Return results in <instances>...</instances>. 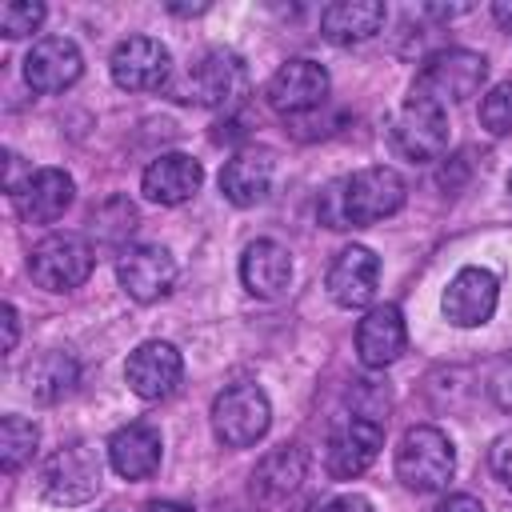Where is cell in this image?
Wrapping results in <instances>:
<instances>
[{"label":"cell","instance_id":"f1b7e54d","mask_svg":"<svg viewBox=\"0 0 512 512\" xmlns=\"http://www.w3.org/2000/svg\"><path fill=\"white\" fill-rule=\"evenodd\" d=\"M488 392H492V400H496L504 412H512V352H508L504 360H496V368H492V376H488Z\"/></svg>","mask_w":512,"mask_h":512},{"label":"cell","instance_id":"e0dca14e","mask_svg":"<svg viewBox=\"0 0 512 512\" xmlns=\"http://www.w3.org/2000/svg\"><path fill=\"white\" fill-rule=\"evenodd\" d=\"M72 196H76V184L64 168H36L12 192V204H16L24 224H52L68 212Z\"/></svg>","mask_w":512,"mask_h":512},{"label":"cell","instance_id":"d6a6232c","mask_svg":"<svg viewBox=\"0 0 512 512\" xmlns=\"http://www.w3.org/2000/svg\"><path fill=\"white\" fill-rule=\"evenodd\" d=\"M4 164H8V176H4V188H8V196H12V192H16L20 184H24V180H20V156H16L12 148H8V152H4Z\"/></svg>","mask_w":512,"mask_h":512},{"label":"cell","instance_id":"e575fe53","mask_svg":"<svg viewBox=\"0 0 512 512\" xmlns=\"http://www.w3.org/2000/svg\"><path fill=\"white\" fill-rule=\"evenodd\" d=\"M492 16H496L504 28H512V0H500V4H492Z\"/></svg>","mask_w":512,"mask_h":512},{"label":"cell","instance_id":"ba28073f","mask_svg":"<svg viewBox=\"0 0 512 512\" xmlns=\"http://www.w3.org/2000/svg\"><path fill=\"white\" fill-rule=\"evenodd\" d=\"M392 144L404 160H416V164L440 160L448 148V112L412 92L392 120Z\"/></svg>","mask_w":512,"mask_h":512},{"label":"cell","instance_id":"cb8c5ba5","mask_svg":"<svg viewBox=\"0 0 512 512\" xmlns=\"http://www.w3.org/2000/svg\"><path fill=\"white\" fill-rule=\"evenodd\" d=\"M384 24V4L380 0H336L320 12V32L332 44H360L376 36Z\"/></svg>","mask_w":512,"mask_h":512},{"label":"cell","instance_id":"2e32d148","mask_svg":"<svg viewBox=\"0 0 512 512\" xmlns=\"http://www.w3.org/2000/svg\"><path fill=\"white\" fill-rule=\"evenodd\" d=\"M80 72H84V56H80L76 40H68V36H44L24 56V80L44 96L72 88L80 80Z\"/></svg>","mask_w":512,"mask_h":512},{"label":"cell","instance_id":"603a6c76","mask_svg":"<svg viewBox=\"0 0 512 512\" xmlns=\"http://www.w3.org/2000/svg\"><path fill=\"white\" fill-rule=\"evenodd\" d=\"M304 472H308V452H304L300 444L272 448V452L256 464V472H252V496H256L260 504H280V500H288V496L300 488Z\"/></svg>","mask_w":512,"mask_h":512},{"label":"cell","instance_id":"9c48e42d","mask_svg":"<svg viewBox=\"0 0 512 512\" xmlns=\"http://www.w3.org/2000/svg\"><path fill=\"white\" fill-rule=\"evenodd\" d=\"M328 68L308 60V56H296L288 64H280L264 88L268 96V108L280 112V116H304L312 108H320L328 100Z\"/></svg>","mask_w":512,"mask_h":512},{"label":"cell","instance_id":"52a82bcc","mask_svg":"<svg viewBox=\"0 0 512 512\" xmlns=\"http://www.w3.org/2000/svg\"><path fill=\"white\" fill-rule=\"evenodd\" d=\"M244 92H248V68L236 52H224V48L204 52L180 84V100H192L204 108H232L240 104Z\"/></svg>","mask_w":512,"mask_h":512},{"label":"cell","instance_id":"484cf974","mask_svg":"<svg viewBox=\"0 0 512 512\" xmlns=\"http://www.w3.org/2000/svg\"><path fill=\"white\" fill-rule=\"evenodd\" d=\"M36 444H40V428L28 416L8 412L0 420V468L4 472H20L36 456Z\"/></svg>","mask_w":512,"mask_h":512},{"label":"cell","instance_id":"7402d4cb","mask_svg":"<svg viewBox=\"0 0 512 512\" xmlns=\"http://www.w3.org/2000/svg\"><path fill=\"white\" fill-rule=\"evenodd\" d=\"M160 452H164L160 432L148 424H128L108 440V464L124 480H148L160 468Z\"/></svg>","mask_w":512,"mask_h":512},{"label":"cell","instance_id":"4fadbf2b","mask_svg":"<svg viewBox=\"0 0 512 512\" xmlns=\"http://www.w3.org/2000/svg\"><path fill=\"white\" fill-rule=\"evenodd\" d=\"M184 376V356L168 340H144L124 364V380L140 400H164Z\"/></svg>","mask_w":512,"mask_h":512},{"label":"cell","instance_id":"836d02e7","mask_svg":"<svg viewBox=\"0 0 512 512\" xmlns=\"http://www.w3.org/2000/svg\"><path fill=\"white\" fill-rule=\"evenodd\" d=\"M16 332H20V324H16V308L4 304V352L16 348Z\"/></svg>","mask_w":512,"mask_h":512},{"label":"cell","instance_id":"4dcf8cb0","mask_svg":"<svg viewBox=\"0 0 512 512\" xmlns=\"http://www.w3.org/2000/svg\"><path fill=\"white\" fill-rule=\"evenodd\" d=\"M320 512H376V508H372V500H364V496H356V492H344V496L328 500Z\"/></svg>","mask_w":512,"mask_h":512},{"label":"cell","instance_id":"8fae6325","mask_svg":"<svg viewBox=\"0 0 512 512\" xmlns=\"http://www.w3.org/2000/svg\"><path fill=\"white\" fill-rule=\"evenodd\" d=\"M496 300H500V280H496L488 268L468 264V268H460V272L448 280V288H444V296H440V312H444V320L456 324V328H480V324L492 320Z\"/></svg>","mask_w":512,"mask_h":512},{"label":"cell","instance_id":"277c9868","mask_svg":"<svg viewBox=\"0 0 512 512\" xmlns=\"http://www.w3.org/2000/svg\"><path fill=\"white\" fill-rule=\"evenodd\" d=\"M104 484V464H100V452L84 440L76 444H64L56 448L44 468H40V492L52 500V504H64V508H76V504H88Z\"/></svg>","mask_w":512,"mask_h":512},{"label":"cell","instance_id":"30bf717a","mask_svg":"<svg viewBox=\"0 0 512 512\" xmlns=\"http://www.w3.org/2000/svg\"><path fill=\"white\" fill-rule=\"evenodd\" d=\"M116 280L136 304H156L176 284V260L164 244H132L116 260Z\"/></svg>","mask_w":512,"mask_h":512},{"label":"cell","instance_id":"7c38bea8","mask_svg":"<svg viewBox=\"0 0 512 512\" xmlns=\"http://www.w3.org/2000/svg\"><path fill=\"white\" fill-rule=\"evenodd\" d=\"M384 448V424L380 420H364V416H352L344 420L332 436H328V448H324V468L332 480H356L360 472H368L376 464Z\"/></svg>","mask_w":512,"mask_h":512},{"label":"cell","instance_id":"9a60e30c","mask_svg":"<svg viewBox=\"0 0 512 512\" xmlns=\"http://www.w3.org/2000/svg\"><path fill=\"white\" fill-rule=\"evenodd\" d=\"M380 288V256L364 244H348L336 252L328 268V296L340 308H368Z\"/></svg>","mask_w":512,"mask_h":512},{"label":"cell","instance_id":"44dd1931","mask_svg":"<svg viewBox=\"0 0 512 512\" xmlns=\"http://www.w3.org/2000/svg\"><path fill=\"white\" fill-rule=\"evenodd\" d=\"M272 188V152L268 148H240L220 168V192L236 208H252Z\"/></svg>","mask_w":512,"mask_h":512},{"label":"cell","instance_id":"ffe728a7","mask_svg":"<svg viewBox=\"0 0 512 512\" xmlns=\"http://www.w3.org/2000/svg\"><path fill=\"white\" fill-rule=\"evenodd\" d=\"M240 284L256 300H276L292 284V256L276 240H252L240 256Z\"/></svg>","mask_w":512,"mask_h":512},{"label":"cell","instance_id":"d4e9b609","mask_svg":"<svg viewBox=\"0 0 512 512\" xmlns=\"http://www.w3.org/2000/svg\"><path fill=\"white\" fill-rule=\"evenodd\" d=\"M76 376H80V368H76V360L68 356V352H40L36 360H28V368H24V384H28V392L40 400V404H56V400H64L72 388H76Z\"/></svg>","mask_w":512,"mask_h":512},{"label":"cell","instance_id":"3957f363","mask_svg":"<svg viewBox=\"0 0 512 512\" xmlns=\"http://www.w3.org/2000/svg\"><path fill=\"white\" fill-rule=\"evenodd\" d=\"M488 80V60L472 48H444V52H432L424 60V68L416 72V84L412 92L448 108V104H460L468 96H476Z\"/></svg>","mask_w":512,"mask_h":512},{"label":"cell","instance_id":"83f0119b","mask_svg":"<svg viewBox=\"0 0 512 512\" xmlns=\"http://www.w3.org/2000/svg\"><path fill=\"white\" fill-rule=\"evenodd\" d=\"M480 124L492 136H512V80H504L492 92H484V100H480Z\"/></svg>","mask_w":512,"mask_h":512},{"label":"cell","instance_id":"6da1fadb","mask_svg":"<svg viewBox=\"0 0 512 512\" xmlns=\"http://www.w3.org/2000/svg\"><path fill=\"white\" fill-rule=\"evenodd\" d=\"M404 196H408V188H404L400 172L372 164V168L332 180L316 200V216L328 228H368V224L396 216L404 208Z\"/></svg>","mask_w":512,"mask_h":512},{"label":"cell","instance_id":"5bb4252c","mask_svg":"<svg viewBox=\"0 0 512 512\" xmlns=\"http://www.w3.org/2000/svg\"><path fill=\"white\" fill-rule=\"evenodd\" d=\"M112 80L124 92H152L172 76V56L152 36H128L112 52Z\"/></svg>","mask_w":512,"mask_h":512},{"label":"cell","instance_id":"7a4b0ae2","mask_svg":"<svg viewBox=\"0 0 512 512\" xmlns=\"http://www.w3.org/2000/svg\"><path fill=\"white\" fill-rule=\"evenodd\" d=\"M456 472V448L452 440L432 428V424H416L400 436L396 448V476L404 488L412 492H440Z\"/></svg>","mask_w":512,"mask_h":512},{"label":"cell","instance_id":"8d00e7d4","mask_svg":"<svg viewBox=\"0 0 512 512\" xmlns=\"http://www.w3.org/2000/svg\"><path fill=\"white\" fill-rule=\"evenodd\" d=\"M508 200H512V176H508Z\"/></svg>","mask_w":512,"mask_h":512},{"label":"cell","instance_id":"ac0fdd59","mask_svg":"<svg viewBox=\"0 0 512 512\" xmlns=\"http://www.w3.org/2000/svg\"><path fill=\"white\" fill-rule=\"evenodd\" d=\"M404 344H408V328H404V312L396 304H376L356 324V356L364 368L396 364Z\"/></svg>","mask_w":512,"mask_h":512},{"label":"cell","instance_id":"4316f807","mask_svg":"<svg viewBox=\"0 0 512 512\" xmlns=\"http://www.w3.org/2000/svg\"><path fill=\"white\" fill-rule=\"evenodd\" d=\"M40 24H44V4L40 0H4L0 4V32L8 40L32 36Z\"/></svg>","mask_w":512,"mask_h":512},{"label":"cell","instance_id":"1f68e13d","mask_svg":"<svg viewBox=\"0 0 512 512\" xmlns=\"http://www.w3.org/2000/svg\"><path fill=\"white\" fill-rule=\"evenodd\" d=\"M436 512H488L476 496H468V492H456V496H448V500H440L436 504Z\"/></svg>","mask_w":512,"mask_h":512},{"label":"cell","instance_id":"8992f818","mask_svg":"<svg viewBox=\"0 0 512 512\" xmlns=\"http://www.w3.org/2000/svg\"><path fill=\"white\" fill-rule=\"evenodd\" d=\"M272 424V404L260 384H228L212 400V432L224 448H252Z\"/></svg>","mask_w":512,"mask_h":512},{"label":"cell","instance_id":"f546056e","mask_svg":"<svg viewBox=\"0 0 512 512\" xmlns=\"http://www.w3.org/2000/svg\"><path fill=\"white\" fill-rule=\"evenodd\" d=\"M488 464H492V476L512 492V432L496 436V444H492V452H488Z\"/></svg>","mask_w":512,"mask_h":512},{"label":"cell","instance_id":"d6986e66","mask_svg":"<svg viewBox=\"0 0 512 512\" xmlns=\"http://www.w3.org/2000/svg\"><path fill=\"white\" fill-rule=\"evenodd\" d=\"M200 184H204V168H200V160L188 156V152H160V156L144 168V176H140L144 196H148L152 204H168V208L192 200V196L200 192Z\"/></svg>","mask_w":512,"mask_h":512},{"label":"cell","instance_id":"d590c367","mask_svg":"<svg viewBox=\"0 0 512 512\" xmlns=\"http://www.w3.org/2000/svg\"><path fill=\"white\" fill-rule=\"evenodd\" d=\"M144 512H192V508H184V504H176V500H152Z\"/></svg>","mask_w":512,"mask_h":512},{"label":"cell","instance_id":"5b68a950","mask_svg":"<svg viewBox=\"0 0 512 512\" xmlns=\"http://www.w3.org/2000/svg\"><path fill=\"white\" fill-rule=\"evenodd\" d=\"M96 268V252L84 236L76 232H52L44 236L32 256H28V276L44 288V292H68L80 288Z\"/></svg>","mask_w":512,"mask_h":512}]
</instances>
